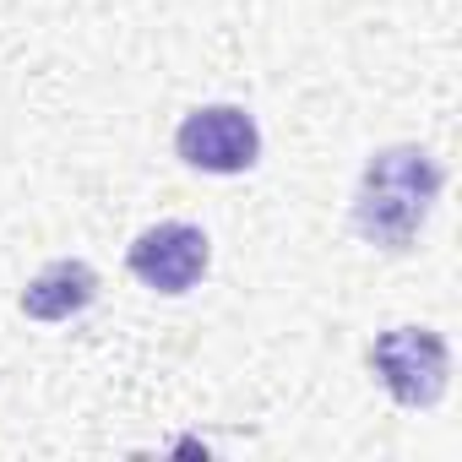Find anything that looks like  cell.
Returning <instances> with one entry per match:
<instances>
[{"label": "cell", "mask_w": 462, "mask_h": 462, "mask_svg": "<svg viewBox=\"0 0 462 462\" xmlns=\"http://www.w3.org/2000/svg\"><path fill=\"white\" fill-rule=\"evenodd\" d=\"M370 370L397 408H435L451 381V348L430 327H392L370 343Z\"/></svg>", "instance_id": "obj_2"}, {"label": "cell", "mask_w": 462, "mask_h": 462, "mask_svg": "<svg viewBox=\"0 0 462 462\" xmlns=\"http://www.w3.org/2000/svg\"><path fill=\"white\" fill-rule=\"evenodd\" d=\"M174 152L201 174H245L262 158V125L240 104H201L180 120Z\"/></svg>", "instance_id": "obj_3"}, {"label": "cell", "mask_w": 462, "mask_h": 462, "mask_svg": "<svg viewBox=\"0 0 462 462\" xmlns=\"http://www.w3.org/2000/svg\"><path fill=\"white\" fill-rule=\"evenodd\" d=\"M207 262H212L207 235L196 223H180V217L142 228V235L131 240V251H125L131 278L158 289V294H190L207 278Z\"/></svg>", "instance_id": "obj_4"}, {"label": "cell", "mask_w": 462, "mask_h": 462, "mask_svg": "<svg viewBox=\"0 0 462 462\" xmlns=\"http://www.w3.org/2000/svg\"><path fill=\"white\" fill-rule=\"evenodd\" d=\"M93 300H98V273H93L88 262L66 256V262H50L44 273H33L17 305H23V316H33V321H71V316H82Z\"/></svg>", "instance_id": "obj_5"}, {"label": "cell", "mask_w": 462, "mask_h": 462, "mask_svg": "<svg viewBox=\"0 0 462 462\" xmlns=\"http://www.w3.org/2000/svg\"><path fill=\"white\" fill-rule=\"evenodd\" d=\"M440 185H446V169L424 147H413V142L381 147L365 163L359 190H354L359 240L375 251H413L419 228L430 223V207L440 201Z\"/></svg>", "instance_id": "obj_1"}]
</instances>
